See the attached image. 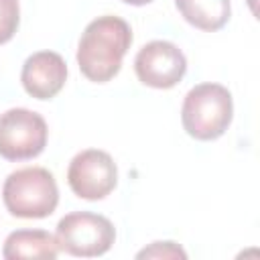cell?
Wrapping results in <instances>:
<instances>
[{
    "label": "cell",
    "instance_id": "cell-9",
    "mask_svg": "<svg viewBox=\"0 0 260 260\" xmlns=\"http://www.w3.org/2000/svg\"><path fill=\"white\" fill-rule=\"evenodd\" d=\"M59 246L53 234L45 230H16L6 236L2 256L6 260L20 258H39V260H55L59 256Z\"/></svg>",
    "mask_w": 260,
    "mask_h": 260
},
{
    "label": "cell",
    "instance_id": "cell-11",
    "mask_svg": "<svg viewBox=\"0 0 260 260\" xmlns=\"http://www.w3.org/2000/svg\"><path fill=\"white\" fill-rule=\"evenodd\" d=\"M20 22L18 0H0V45L8 43Z\"/></svg>",
    "mask_w": 260,
    "mask_h": 260
},
{
    "label": "cell",
    "instance_id": "cell-13",
    "mask_svg": "<svg viewBox=\"0 0 260 260\" xmlns=\"http://www.w3.org/2000/svg\"><path fill=\"white\" fill-rule=\"evenodd\" d=\"M126 4H132V6H144V4H150L152 0H122Z\"/></svg>",
    "mask_w": 260,
    "mask_h": 260
},
{
    "label": "cell",
    "instance_id": "cell-12",
    "mask_svg": "<svg viewBox=\"0 0 260 260\" xmlns=\"http://www.w3.org/2000/svg\"><path fill=\"white\" fill-rule=\"evenodd\" d=\"M136 258H187V252L175 242H152L148 248L140 250Z\"/></svg>",
    "mask_w": 260,
    "mask_h": 260
},
{
    "label": "cell",
    "instance_id": "cell-2",
    "mask_svg": "<svg viewBox=\"0 0 260 260\" xmlns=\"http://www.w3.org/2000/svg\"><path fill=\"white\" fill-rule=\"evenodd\" d=\"M234 118V102L221 83H199L183 100L181 122L185 132L195 140L219 138Z\"/></svg>",
    "mask_w": 260,
    "mask_h": 260
},
{
    "label": "cell",
    "instance_id": "cell-8",
    "mask_svg": "<svg viewBox=\"0 0 260 260\" xmlns=\"http://www.w3.org/2000/svg\"><path fill=\"white\" fill-rule=\"evenodd\" d=\"M20 81L24 91L35 100L55 98L67 81L65 59L55 51L32 53L20 71Z\"/></svg>",
    "mask_w": 260,
    "mask_h": 260
},
{
    "label": "cell",
    "instance_id": "cell-6",
    "mask_svg": "<svg viewBox=\"0 0 260 260\" xmlns=\"http://www.w3.org/2000/svg\"><path fill=\"white\" fill-rule=\"evenodd\" d=\"M67 183L79 199L98 201L110 195L118 185V167L106 150L87 148L71 158Z\"/></svg>",
    "mask_w": 260,
    "mask_h": 260
},
{
    "label": "cell",
    "instance_id": "cell-1",
    "mask_svg": "<svg viewBox=\"0 0 260 260\" xmlns=\"http://www.w3.org/2000/svg\"><path fill=\"white\" fill-rule=\"evenodd\" d=\"M132 45L130 24L112 14L93 18L77 45L79 71L93 83H106L118 75L122 59Z\"/></svg>",
    "mask_w": 260,
    "mask_h": 260
},
{
    "label": "cell",
    "instance_id": "cell-4",
    "mask_svg": "<svg viewBox=\"0 0 260 260\" xmlns=\"http://www.w3.org/2000/svg\"><path fill=\"white\" fill-rule=\"evenodd\" d=\"M55 240L61 252L77 258H95L104 256L114 240V223L91 211H73L59 219L55 230Z\"/></svg>",
    "mask_w": 260,
    "mask_h": 260
},
{
    "label": "cell",
    "instance_id": "cell-10",
    "mask_svg": "<svg viewBox=\"0 0 260 260\" xmlns=\"http://www.w3.org/2000/svg\"><path fill=\"white\" fill-rule=\"evenodd\" d=\"M175 6L191 26L205 32L225 26L232 14L230 0H175Z\"/></svg>",
    "mask_w": 260,
    "mask_h": 260
},
{
    "label": "cell",
    "instance_id": "cell-7",
    "mask_svg": "<svg viewBox=\"0 0 260 260\" xmlns=\"http://www.w3.org/2000/svg\"><path fill=\"white\" fill-rule=\"evenodd\" d=\"M187 71L183 51L169 41H150L134 57V73L140 83L154 89L175 87Z\"/></svg>",
    "mask_w": 260,
    "mask_h": 260
},
{
    "label": "cell",
    "instance_id": "cell-5",
    "mask_svg": "<svg viewBox=\"0 0 260 260\" xmlns=\"http://www.w3.org/2000/svg\"><path fill=\"white\" fill-rule=\"evenodd\" d=\"M49 128L41 114L26 108H10L0 114V156L6 160H28L47 146Z\"/></svg>",
    "mask_w": 260,
    "mask_h": 260
},
{
    "label": "cell",
    "instance_id": "cell-3",
    "mask_svg": "<svg viewBox=\"0 0 260 260\" xmlns=\"http://www.w3.org/2000/svg\"><path fill=\"white\" fill-rule=\"evenodd\" d=\"M2 201L10 215L22 219L49 217L59 203L53 173L43 167H24L10 173L2 187Z\"/></svg>",
    "mask_w": 260,
    "mask_h": 260
}]
</instances>
